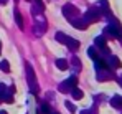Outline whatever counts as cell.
Instances as JSON below:
<instances>
[{
	"mask_svg": "<svg viewBox=\"0 0 122 114\" xmlns=\"http://www.w3.org/2000/svg\"><path fill=\"white\" fill-rule=\"evenodd\" d=\"M5 2H7V0H0V3H5Z\"/></svg>",
	"mask_w": 122,
	"mask_h": 114,
	"instance_id": "cell-5",
	"label": "cell"
},
{
	"mask_svg": "<svg viewBox=\"0 0 122 114\" xmlns=\"http://www.w3.org/2000/svg\"><path fill=\"white\" fill-rule=\"evenodd\" d=\"M112 104H114V106H119V104H121V106H122V98L116 96V98L112 99Z\"/></svg>",
	"mask_w": 122,
	"mask_h": 114,
	"instance_id": "cell-2",
	"label": "cell"
},
{
	"mask_svg": "<svg viewBox=\"0 0 122 114\" xmlns=\"http://www.w3.org/2000/svg\"><path fill=\"white\" fill-rule=\"evenodd\" d=\"M0 114H7V113H5V111H2V113H0Z\"/></svg>",
	"mask_w": 122,
	"mask_h": 114,
	"instance_id": "cell-6",
	"label": "cell"
},
{
	"mask_svg": "<svg viewBox=\"0 0 122 114\" xmlns=\"http://www.w3.org/2000/svg\"><path fill=\"white\" fill-rule=\"evenodd\" d=\"M0 70L8 71V63H7V61H2V63H0Z\"/></svg>",
	"mask_w": 122,
	"mask_h": 114,
	"instance_id": "cell-3",
	"label": "cell"
},
{
	"mask_svg": "<svg viewBox=\"0 0 122 114\" xmlns=\"http://www.w3.org/2000/svg\"><path fill=\"white\" fill-rule=\"evenodd\" d=\"M56 65H58L60 70H66V68H68V61H64V60H58Z\"/></svg>",
	"mask_w": 122,
	"mask_h": 114,
	"instance_id": "cell-1",
	"label": "cell"
},
{
	"mask_svg": "<svg viewBox=\"0 0 122 114\" xmlns=\"http://www.w3.org/2000/svg\"><path fill=\"white\" fill-rule=\"evenodd\" d=\"M73 94H74V98H76V99H79V98H82V91H79V89H76V91H74Z\"/></svg>",
	"mask_w": 122,
	"mask_h": 114,
	"instance_id": "cell-4",
	"label": "cell"
}]
</instances>
